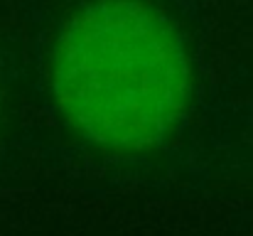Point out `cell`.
<instances>
[{
    "mask_svg": "<svg viewBox=\"0 0 253 236\" xmlns=\"http://www.w3.org/2000/svg\"><path fill=\"white\" fill-rule=\"evenodd\" d=\"M52 84L67 121L108 150H148L179 126L189 59L177 27L143 0H96L64 27Z\"/></svg>",
    "mask_w": 253,
    "mask_h": 236,
    "instance_id": "1",
    "label": "cell"
}]
</instances>
